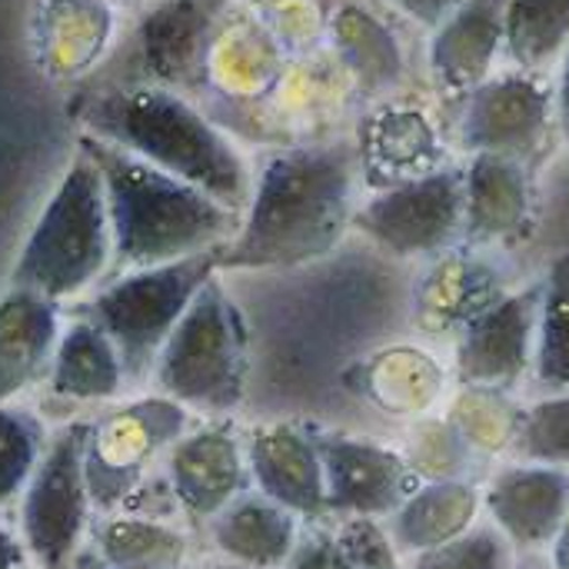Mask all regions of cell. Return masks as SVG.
I'll return each instance as SVG.
<instances>
[{
	"label": "cell",
	"mask_w": 569,
	"mask_h": 569,
	"mask_svg": "<svg viewBox=\"0 0 569 569\" xmlns=\"http://www.w3.org/2000/svg\"><path fill=\"white\" fill-rule=\"evenodd\" d=\"M357 143H317L273 153L250 193L243 223L220 247V270H277L330 253L353 223Z\"/></svg>",
	"instance_id": "obj_1"
},
{
	"label": "cell",
	"mask_w": 569,
	"mask_h": 569,
	"mask_svg": "<svg viewBox=\"0 0 569 569\" xmlns=\"http://www.w3.org/2000/svg\"><path fill=\"white\" fill-rule=\"evenodd\" d=\"M77 147L97 163L103 177L113 233V263L107 280L207 253L237 237L243 213L227 210L203 190L100 137L80 133Z\"/></svg>",
	"instance_id": "obj_2"
},
{
	"label": "cell",
	"mask_w": 569,
	"mask_h": 569,
	"mask_svg": "<svg viewBox=\"0 0 569 569\" xmlns=\"http://www.w3.org/2000/svg\"><path fill=\"white\" fill-rule=\"evenodd\" d=\"M90 137H100L163 173L203 190L227 210L243 213L253 193L240 150L177 90H103L77 107Z\"/></svg>",
	"instance_id": "obj_3"
},
{
	"label": "cell",
	"mask_w": 569,
	"mask_h": 569,
	"mask_svg": "<svg viewBox=\"0 0 569 569\" xmlns=\"http://www.w3.org/2000/svg\"><path fill=\"white\" fill-rule=\"evenodd\" d=\"M110 263L113 233L103 177L97 163L77 150L10 270V287L63 303L100 283Z\"/></svg>",
	"instance_id": "obj_4"
},
{
	"label": "cell",
	"mask_w": 569,
	"mask_h": 569,
	"mask_svg": "<svg viewBox=\"0 0 569 569\" xmlns=\"http://www.w3.org/2000/svg\"><path fill=\"white\" fill-rule=\"evenodd\" d=\"M220 273V247L193 253L173 263L130 270L110 277L73 317L90 320L110 337L120 353L127 383H143L153 373V363L170 340L173 327L203 290L207 280Z\"/></svg>",
	"instance_id": "obj_5"
},
{
	"label": "cell",
	"mask_w": 569,
	"mask_h": 569,
	"mask_svg": "<svg viewBox=\"0 0 569 569\" xmlns=\"http://www.w3.org/2000/svg\"><path fill=\"white\" fill-rule=\"evenodd\" d=\"M153 390L197 413H230L247 390L243 317L213 277L193 297L153 363Z\"/></svg>",
	"instance_id": "obj_6"
},
{
	"label": "cell",
	"mask_w": 569,
	"mask_h": 569,
	"mask_svg": "<svg viewBox=\"0 0 569 569\" xmlns=\"http://www.w3.org/2000/svg\"><path fill=\"white\" fill-rule=\"evenodd\" d=\"M87 440L90 420H70L37 460V470L20 497V543L37 569H70L87 547L90 490H87Z\"/></svg>",
	"instance_id": "obj_7"
},
{
	"label": "cell",
	"mask_w": 569,
	"mask_h": 569,
	"mask_svg": "<svg viewBox=\"0 0 569 569\" xmlns=\"http://www.w3.org/2000/svg\"><path fill=\"white\" fill-rule=\"evenodd\" d=\"M190 410L153 393L107 410L90 420L87 490L97 513L123 510L150 480V467L187 430Z\"/></svg>",
	"instance_id": "obj_8"
},
{
	"label": "cell",
	"mask_w": 569,
	"mask_h": 569,
	"mask_svg": "<svg viewBox=\"0 0 569 569\" xmlns=\"http://www.w3.org/2000/svg\"><path fill=\"white\" fill-rule=\"evenodd\" d=\"M463 200L467 173L440 167L373 193L353 210V227L397 257L437 253L463 233Z\"/></svg>",
	"instance_id": "obj_9"
},
{
	"label": "cell",
	"mask_w": 569,
	"mask_h": 569,
	"mask_svg": "<svg viewBox=\"0 0 569 569\" xmlns=\"http://www.w3.org/2000/svg\"><path fill=\"white\" fill-rule=\"evenodd\" d=\"M557 113V93L537 73L487 77L467 93L460 140L470 153L527 160L547 140Z\"/></svg>",
	"instance_id": "obj_10"
},
{
	"label": "cell",
	"mask_w": 569,
	"mask_h": 569,
	"mask_svg": "<svg viewBox=\"0 0 569 569\" xmlns=\"http://www.w3.org/2000/svg\"><path fill=\"white\" fill-rule=\"evenodd\" d=\"M317 447L327 477V513L377 520L397 513L420 490L417 470L387 447L343 433H323Z\"/></svg>",
	"instance_id": "obj_11"
},
{
	"label": "cell",
	"mask_w": 569,
	"mask_h": 569,
	"mask_svg": "<svg viewBox=\"0 0 569 569\" xmlns=\"http://www.w3.org/2000/svg\"><path fill=\"white\" fill-rule=\"evenodd\" d=\"M543 283L500 297L483 307L463 330L457 370L473 387H510L530 363L533 333L540 327Z\"/></svg>",
	"instance_id": "obj_12"
},
{
	"label": "cell",
	"mask_w": 569,
	"mask_h": 569,
	"mask_svg": "<svg viewBox=\"0 0 569 569\" xmlns=\"http://www.w3.org/2000/svg\"><path fill=\"white\" fill-rule=\"evenodd\" d=\"M163 480L177 500V510L197 523H210L247 487V460L240 440L227 427H203L180 437L167 450Z\"/></svg>",
	"instance_id": "obj_13"
},
{
	"label": "cell",
	"mask_w": 569,
	"mask_h": 569,
	"mask_svg": "<svg viewBox=\"0 0 569 569\" xmlns=\"http://www.w3.org/2000/svg\"><path fill=\"white\" fill-rule=\"evenodd\" d=\"M227 0H160L140 30L143 63L157 87L197 90L210 73L213 30Z\"/></svg>",
	"instance_id": "obj_14"
},
{
	"label": "cell",
	"mask_w": 569,
	"mask_h": 569,
	"mask_svg": "<svg viewBox=\"0 0 569 569\" xmlns=\"http://www.w3.org/2000/svg\"><path fill=\"white\" fill-rule=\"evenodd\" d=\"M247 467L260 497L290 510L293 517L317 520L327 513V477L317 437L293 423H267L250 433Z\"/></svg>",
	"instance_id": "obj_15"
},
{
	"label": "cell",
	"mask_w": 569,
	"mask_h": 569,
	"mask_svg": "<svg viewBox=\"0 0 569 569\" xmlns=\"http://www.w3.org/2000/svg\"><path fill=\"white\" fill-rule=\"evenodd\" d=\"M493 527L517 547H547L569 513V473L560 467H507L490 480Z\"/></svg>",
	"instance_id": "obj_16"
},
{
	"label": "cell",
	"mask_w": 569,
	"mask_h": 569,
	"mask_svg": "<svg viewBox=\"0 0 569 569\" xmlns=\"http://www.w3.org/2000/svg\"><path fill=\"white\" fill-rule=\"evenodd\" d=\"M60 303L10 287L0 300V407L50 377L60 343Z\"/></svg>",
	"instance_id": "obj_17"
},
{
	"label": "cell",
	"mask_w": 569,
	"mask_h": 569,
	"mask_svg": "<svg viewBox=\"0 0 569 569\" xmlns=\"http://www.w3.org/2000/svg\"><path fill=\"white\" fill-rule=\"evenodd\" d=\"M507 47V0H463L433 33L430 67L440 87L470 93Z\"/></svg>",
	"instance_id": "obj_18"
},
{
	"label": "cell",
	"mask_w": 569,
	"mask_h": 569,
	"mask_svg": "<svg viewBox=\"0 0 569 569\" xmlns=\"http://www.w3.org/2000/svg\"><path fill=\"white\" fill-rule=\"evenodd\" d=\"M220 560L250 569H283L297 550V517L267 497H237L207 523Z\"/></svg>",
	"instance_id": "obj_19"
},
{
	"label": "cell",
	"mask_w": 569,
	"mask_h": 569,
	"mask_svg": "<svg viewBox=\"0 0 569 569\" xmlns=\"http://www.w3.org/2000/svg\"><path fill=\"white\" fill-rule=\"evenodd\" d=\"M127 383L117 347L90 320L73 317L57 343V357L47 377V393L70 403H107Z\"/></svg>",
	"instance_id": "obj_20"
},
{
	"label": "cell",
	"mask_w": 569,
	"mask_h": 569,
	"mask_svg": "<svg viewBox=\"0 0 569 569\" xmlns=\"http://www.w3.org/2000/svg\"><path fill=\"white\" fill-rule=\"evenodd\" d=\"M463 200V233L470 240H500L517 233L530 213V180L520 160L473 153Z\"/></svg>",
	"instance_id": "obj_21"
},
{
	"label": "cell",
	"mask_w": 569,
	"mask_h": 569,
	"mask_svg": "<svg viewBox=\"0 0 569 569\" xmlns=\"http://www.w3.org/2000/svg\"><path fill=\"white\" fill-rule=\"evenodd\" d=\"M330 40L363 93H387L403 80L407 60L393 30L367 7L343 3L330 20Z\"/></svg>",
	"instance_id": "obj_22"
},
{
	"label": "cell",
	"mask_w": 569,
	"mask_h": 569,
	"mask_svg": "<svg viewBox=\"0 0 569 569\" xmlns=\"http://www.w3.org/2000/svg\"><path fill=\"white\" fill-rule=\"evenodd\" d=\"M90 543L110 569H187V533L157 517L107 513L90 527Z\"/></svg>",
	"instance_id": "obj_23"
},
{
	"label": "cell",
	"mask_w": 569,
	"mask_h": 569,
	"mask_svg": "<svg viewBox=\"0 0 569 569\" xmlns=\"http://www.w3.org/2000/svg\"><path fill=\"white\" fill-rule=\"evenodd\" d=\"M357 153H360L363 170H370L373 163L383 167L380 190L437 170L430 160L437 153L433 130L413 110H380L377 117H370L363 123Z\"/></svg>",
	"instance_id": "obj_24"
},
{
	"label": "cell",
	"mask_w": 569,
	"mask_h": 569,
	"mask_svg": "<svg viewBox=\"0 0 569 569\" xmlns=\"http://www.w3.org/2000/svg\"><path fill=\"white\" fill-rule=\"evenodd\" d=\"M477 517V493L470 483H433L420 487L393 520V540L403 550L423 553L457 540Z\"/></svg>",
	"instance_id": "obj_25"
},
{
	"label": "cell",
	"mask_w": 569,
	"mask_h": 569,
	"mask_svg": "<svg viewBox=\"0 0 569 569\" xmlns=\"http://www.w3.org/2000/svg\"><path fill=\"white\" fill-rule=\"evenodd\" d=\"M569 47V0H507V50L523 70H540Z\"/></svg>",
	"instance_id": "obj_26"
},
{
	"label": "cell",
	"mask_w": 569,
	"mask_h": 569,
	"mask_svg": "<svg viewBox=\"0 0 569 569\" xmlns=\"http://www.w3.org/2000/svg\"><path fill=\"white\" fill-rule=\"evenodd\" d=\"M537 380L553 390H569V253H560L550 263L540 300V327H537Z\"/></svg>",
	"instance_id": "obj_27"
},
{
	"label": "cell",
	"mask_w": 569,
	"mask_h": 569,
	"mask_svg": "<svg viewBox=\"0 0 569 569\" xmlns=\"http://www.w3.org/2000/svg\"><path fill=\"white\" fill-rule=\"evenodd\" d=\"M47 447L43 423L17 407H0V507L23 497Z\"/></svg>",
	"instance_id": "obj_28"
},
{
	"label": "cell",
	"mask_w": 569,
	"mask_h": 569,
	"mask_svg": "<svg viewBox=\"0 0 569 569\" xmlns=\"http://www.w3.org/2000/svg\"><path fill=\"white\" fill-rule=\"evenodd\" d=\"M517 447L543 467H569V390L533 403L517 430Z\"/></svg>",
	"instance_id": "obj_29"
},
{
	"label": "cell",
	"mask_w": 569,
	"mask_h": 569,
	"mask_svg": "<svg viewBox=\"0 0 569 569\" xmlns=\"http://www.w3.org/2000/svg\"><path fill=\"white\" fill-rule=\"evenodd\" d=\"M507 543L497 527H470L457 540L417 553L413 569H510Z\"/></svg>",
	"instance_id": "obj_30"
},
{
	"label": "cell",
	"mask_w": 569,
	"mask_h": 569,
	"mask_svg": "<svg viewBox=\"0 0 569 569\" xmlns=\"http://www.w3.org/2000/svg\"><path fill=\"white\" fill-rule=\"evenodd\" d=\"M337 569H403L393 540L377 527V520L353 517L333 537Z\"/></svg>",
	"instance_id": "obj_31"
},
{
	"label": "cell",
	"mask_w": 569,
	"mask_h": 569,
	"mask_svg": "<svg viewBox=\"0 0 569 569\" xmlns=\"http://www.w3.org/2000/svg\"><path fill=\"white\" fill-rule=\"evenodd\" d=\"M283 569H337L333 560V537L330 533H310L297 543L293 557Z\"/></svg>",
	"instance_id": "obj_32"
},
{
	"label": "cell",
	"mask_w": 569,
	"mask_h": 569,
	"mask_svg": "<svg viewBox=\"0 0 569 569\" xmlns=\"http://www.w3.org/2000/svg\"><path fill=\"white\" fill-rule=\"evenodd\" d=\"M403 13H410L413 20L427 23V27H440L443 17H450L463 0H393Z\"/></svg>",
	"instance_id": "obj_33"
},
{
	"label": "cell",
	"mask_w": 569,
	"mask_h": 569,
	"mask_svg": "<svg viewBox=\"0 0 569 569\" xmlns=\"http://www.w3.org/2000/svg\"><path fill=\"white\" fill-rule=\"evenodd\" d=\"M23 563H27L23 543L0 527V569H23Z\"/></svg>",
	"instance_id": "obj_34"
},
{
	"label": "cell",
	"mask_w": 569,
	"mask_h": 569,
	"mask_svg": "<svg viewBox=\"0 0 569 569\" xmlns=\"http://www.w3.org/2000/svg\"><path fill=\"white\" fill-rule=\"evenodd\" d=\"M557 120H560V130L569 143V47L563 53V67H560V83H557Z\"/></svg>",
	"instance_id": "obj_35"
},
{
	"label": "cell",
	"mask_w": 569,
	"mask_h": 569,
	"mask_svg": "<svg viewBox=\"0 0 569 569\" xmlns=\"http://www.w3.org/2000/svg\"><path fill=\"white\" fill-rule=\"evenodd\" d=\"M553 569H569V513L553 540Z\"/></svg>",
	"instance_id": "obj_36"
},
{
	"label": "cell",
	"mask_w": 569,
	"mask_h": 569,
	"mask_svg": "<svg viewBox=\"0 0 569 569\" xmlns=\"http://www.w3.org/2000/svg\"><path fill=\"white\" fill-rule=\"evenodd\" d=\"M70 569H110V567H107V560L100 557V550H97L93 543H87V547L73 557Z\"/></svg>",
	"instance_id": "obj_37"
},
{
	"label": "cell",
	"mask_w": 569,
	"mask_h": 569,
	"mask_svg": "<svg viewBox=\"0 0 569 569\" xmlns=\"http://www.w3.org/2000/svg\"><path fill=\"white\" fill-rule=\"evenodd\" d=\"M187 569H250V567H240V563H230V560H207V563H197V567H187Z\"/></svg>",
	"instance_id": "obj_38"
},
{
	"label": "cell",
	"mask_w": 569,
	"mask_h": 569,
	"mask_svg": "<svg viewBox=\"0 0 569 569\" xmlns=\"http://www.w3.org/2000/svg\"><path fill=\"white\" fill-rule=\"evenodd\" d=\"M527 569H547V567H527Z\"/></svg>",
	"instance_id": "obj_39"
}]
</instances>
